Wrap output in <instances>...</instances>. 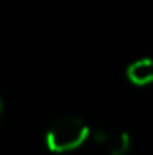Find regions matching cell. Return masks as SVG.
Wrapping results in <instances>:
<instances>
[{
	"label": "cell",
	"instance_id": "1",
	"mask_svg": "<svg viewBox=\"0 0 153 155\" xmlns=\"http://www.w3.org/2000/svg\"><path fill=\"white\" fill-rule=\"evenodd\" d=\"M92 135L86 121L74 114L56 117L45 130V148L50 153H70L79 150Z\"/></svg>",
	"mask_w": 153,
	"mask_h": 155
},
{
	"label": "cell",
	"instance_id": "2",
	"mask_svg": "<svg viewBox=\"0 0 153 155\" xmlns=\"http://www.w3.org/2000/svg\"><path fill=\"white\" fill-rule=\"evenodd\" d=\"M94 144L105 155H128L132 152L133 139L122 128H101L92 134Z\"/></svg>",
	"mask_w": 153,
	"mask_h": 155
},
{
	"label": "cell",
	"instance_id": "3",
	"mask_svg": "<svg viewBox=\"0 0 153 155\" xmlns=\"http://www.w3.org/2000/svg\"><path fill=\"white\" fill-rule=\"evenodd\" d=\"M124 78L130 85L137 87V88H144V87H151L153 85V60L148 56L137 58L133 61H130L124 69Z\"/></svg>",
	"mask_w": 153,
	"mask_h": 155
},
{
	"label": "cell",
	"instance_id": "4",
	"mask_svg": "<svg viewBox=\"0 0 153 155\" xmlns=\"http://www.w3.org/2000/svg\"><path fill=\"white\" fill-rule=\"evenodd\" d=\"M2 117H4V99L0 96V121H2Z\"/></svg>",
	"mask_w": 153,
	"mask_h": 155
}]
</instances>
